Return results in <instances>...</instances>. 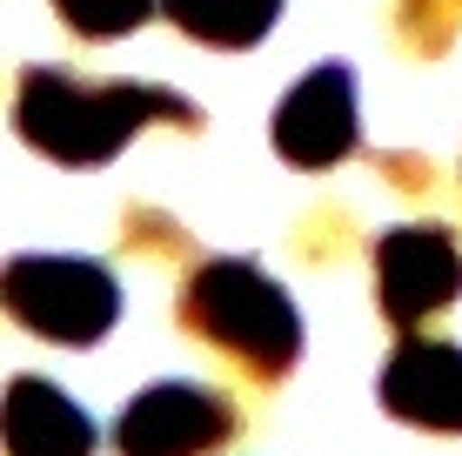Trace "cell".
Masks as SVG:
<instances>
[{
  "instance_id": "1",
  "label": "cell",
  "mask_w": 462,
  "mask_h": 456,
  "mask_svg": "<svg viewBox=\"0 0 462 456\" xmlns=\"http://www.w3.org/2000/svg\"><path fill=\"white\" fill-rule=\"evenodd\" d=\"M141 128L201 135V107L162 81H88L41 60L14 74V135L60 168L115 162Z\"/></svg>"
},
{
  "instance_id": "2",
  "label": "cell",
  "mask_w": 462,
  "mask_h": 456,
  "mask_svg": "<svg viewBox=\"0 0 462 456\" xmlns=\"http://www.w3.org/2000/svg\"><path fill=\"white\" fill-rule=\"evenodd\" d=\"M181 329L228 356L248 383L275 389L301 363V309L275 275L248 256H208L181 282Z\"/></svg>"
},
{
  "instance_id": "3",
  "label": "cell",
  "mask_w": 462,
  "mask_h": 456,
  "mask_svg": "<svg viewBox=\"0 0 462 456\" xmlns=\"http://www.w3.org/2000/svg\"><path fill=\"white\" fill-rule=\"evenodd\" d=\"M0 302L27 336L94 349L121 322V282L94 256H14L0 275Z\"/></svg>"
},
{
  "instance_id": "4",
  "label": "cell",
  "mask_w": 462,
  "mask_h": 456,
  "mask_svg": "<svg viewBox=\"0 0 462 456\" xmlns=\"http://www.w3.org/2000/svg\"><path fill=\"white\" fill-rule=\"evenodd\" d=\"M375 309L395 336H416L462 295V242L449 222H402L375 235Z\"/></svg>"
},
{
  "instance_id": "5",
  "label": "cell",
  "mask_w": 462,
  "mask_h": 456,
  "mask_svg": "<svg viewBox=\"0 0 462 456\" xmlns=\"http://www.w3.org/2000/svg\"><path fill=\"white\" fill-rule=\"evenodd\" d=\"M242 416L208 383H148L115 416V456H215L235 443Z\"/></svg>"
},
{
  "instance_id": "6",
  "label": "cell",
  "mask_w": 462,
  "mask_h": 456,
  "mask_svg": "<svg viewBox=\"0 0 462 456\" xmlns=\"http://www.w3.org/2000/svg\"><path fill=\"white\" fill-rule=\"evenodd\" d=\"M268 141L289 168H336L362 148V107H356V68L322 60L275 101Z\"/></svg>"
},
{
  "instance_id": "7",
  "label": "cell",
  "mask_w": 462,
  "mask_h": 456,
  "mask_svg": "<svg viewBox=\"0 0 462 456\" xmlns=\"http://www.w3.org/2000/svg\"><path fill=\"white\" fill-rule=\"evenodd\" d=\"M375 403L409 430L462 436V349L442 336H402L375 376Z\"/></svg>"
},
{
  "instance_id": "8",
  "label": "cell",
  "mask_w": 462,
  "mask_h": 456,
  "mask_svg": "<svg viewBox=\"0 0 462 456\" xmlns=\"http://www.w3.org/2000/svg\"><path fill=\"white\" fill-rule=\"evenodd\" d=\"M0 443H7V456H94L101 430L47 376H14L7 403H0Z\"/></svg>"
},
{
  "instance_id": "9",
  "label": "cell",
  "mask_w": 462,
  "mask_h": 456,
  "mask_svg": "<svg viewBox=\"0 0 462 456\" xmlns=\"http://www.w3.org/2000/svg\"><path fill=\"white\" fill-rule=\"evenodd\" d=\"M162 21L201 47H254L282 21V0H162Z\"/></svg>"
},
{
  "instance_id": "10",
  "label": "cell",
  "mask_w": 462,
  "mask_h": 456,
  "mask_svg": "<svg viewBox=\"0 0 462 456\" xmlns=\"http://www.w3.org/2000/svg\"><path fill=\"white\" fill-rule=\"evenodd\" d=\"M60 27L81 41H121L134 34V27H148L154 14H162V0H54Z\"/></svg>"
},
{
  "instance_id": "11",
  "label": "cell",
  "mask_w": 462,
  "mask_h": 456,
  "mask_svg": "<svg viewBox=\"0 0 462 456\" xmlns=\"http://www.w3.org/2000/svg\"><path fill=\"white\" fill-rule=\"evenodd\" d=\"M395 27H402V41L416 54L436 60L462 27V0H395Z\"/></svg>"
}]
</instances>
